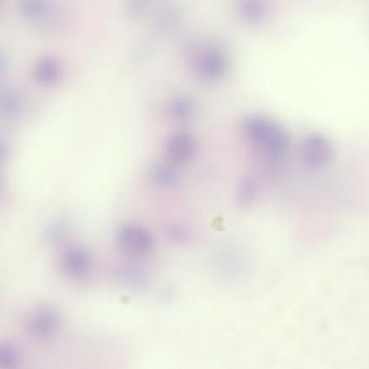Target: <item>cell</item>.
Listing matches in <instances>:
<instances>
[{
    "instance_id": "6da1fadb",
    "label": "cell",
    "mask_w": 369,
    "mask_h": 369,
    "mask_svg": "<svg viewBox=\"0 0 369 369\" xmlns=\"http://www.w3.org/2000/svg\"><path fill=\"white\" fill-rule=\"evenodd\" d=\"M243 135L260 164L269 170L281 168L291 148L286 129L275 119L264 114H252L244 120Z\"/></svg>"
},
{
    "instance_id": "7a4b0ae2",
    "label": "cell",
    "mask_w": 369,
    "mask_h": 369,
    "mask_svg": "<svg viewBox=\"0 0 369 369\" xmlns=\"http://www.w3.org/2000/svg\"><path fill=\"white\" fill-rule=\"evenodd\" d=\"M335 158V148L328 137L322 133H308L299 146L302 166L311 172H320L331 166Z\"/></svg>"
},
{
    "instance_id": "3957f363",
    "label": "cell",
    "mask_w": 369,
    "mask_h": 369,
    "mask_svg": "<svg viewBox=\"0 0 369 369\" xmlns=\"http://www.w3.org/2000/svg\"><path fill=\"white\" fill-rule=\"evenodd\" d=\"M118 245L123 251L132 255L145 256L151 253L154 247L153 237L147 229L140 226L124 227L118 237Z\"/></svg>"
},
{
    "instance_id": "277c9868",
    "label": "cell",
    "mask_w": 369,
    "mask_h": 369,
    "mask_svg": "<svg viewBox=\"0 0 369 369\" xmlns=\"http://www.w3.org/2000/svg\"><path fill=\"white\" fill-rule=\"evenodd\" d=\"M195 151V141L187 133H176L167 141L166 154L174 162L187 161Z\"/></svg>"
},
{
    "instance_id": "5b68a950",
    "label": "cell",
    "mask_w": 369,
    "mask_h": 369,
    "mask_svg": "<svg viewBox=\"0 0 369 369\" xmlns=\"http://www.w3.org/2000/svg\"><path fill=\"white\" fill-rule=\"evenodd\" d=\"M62 266L68 274H85L90 270V254L81 247H72L64 253L62 257Z\"/></svg>"
},
{
    "instance_id": "8992f818",
    "label": "cell",
    "mask_w": 369,
    "mask_h": 369,
    "mask_svg": "<svg viewBox=\"0 0 369 369\" xmlns=\"http://www.w3.org/2000/svg\"><path fill=\"white\" fill-rule=\"evenodd\" d=\"M261 193V183L254 175H246L239 181L237 191V203L239 208H248L254 205Z\"/></svg>"
},
{
    "instance_id": "52a82bcc",
    "label": "cell",
    "mask_w": 369,
    "mask_h": 369,
    "mask_svg": "<svg viewBox=\"0 0 369 369\" xmlns=\"http://www.w3.org/2000/svg\"><path fill=\"white\" fill-rule=\"evenodd\" d=\"M194 112H195V106L189 97H176L169 105V114L176 120H189L193 117Z\"/></svg>"
},
{
    "instance_id": "ba28073f",
    "label": "cell",
    "mask_w": 369,
    "mask_h": 369,
    "mask_svg": "<svg viewBox=\"0 0 369 369\" xmlns=\"http://www.w3.org/2000/svg\"><path fill=\"white\" fill-rule=\"evenodd\" d=\"M153 178L160 186H170L176 181L177 172L172 166L169 164H158L154 168Z\"/></svg>"
},
{
    "instance_id": "9c48e42d",
    "label": "cell",
    "mask_w": 369,
    "mask_h": 369,
    "mask_svg": "<svg viewBox=\"0 0 369 369\" xmlns=\"http://www.w3.org/2000/svg\"><path fill=\"white\" fill-rule=\"evenodd\" d=\"M68 232V223L64 220L53 223L46 232V239L50 243H56V242L62 241Z\"/></svg>"
},
{
    "instance_id": "30bf717a",
    "label": "cell",
    "mask_w": 369,
    "mask_h": 369,
    "mask_svg": "<svg viewBox=\"0 0 369 369\" xmlns=\"http://www.w3.org/2000/svg\"><path fill=\"white\" fill-rule=\"evenodd\" d=\"M5 108L8 110V114H12V116H18V114H22L24 106H23V102L19 97H11L6 104Z\"/></svg>"
},
{
    "instance_id": "8fae6325",
    "label": "cell",
    "mask_w": 369,
    "mask_h": 369,
    "mask_svg": "<svg viewBox=\"0 0 369 369\" xmlns=\"http://www.w3.org/2000/svg\"><path fill=\"white\" fill-rule=\"evenodd\" d=\"M56 70L52 65H43L41 70H38V78L43 82H52L56 79Z\"/></svg>"
}]
</instances>
